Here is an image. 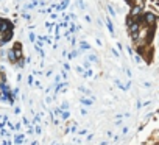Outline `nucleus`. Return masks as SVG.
Returning <instances> with one entry per match:
<instances>
[{
    "label": "nucleus",
    "mask_w": 159,
    "mask_h": 145,
    "mask_svg": "<svg viewBox=\"0 0 159 145\" xmlns=\"http://www.w3.org/2000/svg\"><path fill=\"white\" fill-rule=\"evenodd\" d=\"M157 27V14L141 8H130L126 28L134 50L151 64L154 59V35Z\"/></svg>",
    "instance_id": "f257e3e1"
},
{
    "label": "nucleus",
    "mask_w": 159,
    "mask_h": 145,
    "mask_svg": "<svg viewBox=\"0 0 159 145\" xmlns=\"http://www.w3.org/2000/svg\"><path fill=\"white\" fill-rule=\"evenodd\" d=\"M136 8L150 11L153 14H157V0H139Z\"/></svg>",
    "instance_id": "f03ea898"
},
{
    "label": "nucleus",
    "mask_w": 159,
    "mask_h": 145,
    "mask_svg": "<svg viewBox=\"0 0 159 145\" xmlns=\"http://www.w3.org/2000/svg\"><path fill=\"white\" fill-rule=\"evenodd\" d=\"M125 2L130 5V8H136V6H137V2H139V0H125Z\"/></svg>",
    "instance_id": "7ed1b4c3"
},
{
    "label": "nucleus",
    "mask_w": 159,
    "mask_h": 145,
    "mask_svg": "<svg viewBox=\"0 0 159 145\" xmlns=\"http://www.w3.org/2000/svg\"><path fill=\"white\" fill-rule=\"evenodd\" d=\"M0 76H2V75H0Z\"/></svg>",
    "instance_id": "20e7f679"
}]
</instances>
